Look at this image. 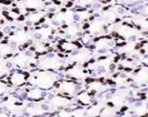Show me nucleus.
I'll use <instances>...</instances> for the list:
<instances>
[{
    "mask_svg": "<svg viewBox=\"0 0 148 117\" xmlns=\"http://www.w3.org/2000/svg\"><path fill=\"white\" fill-rule=\"evenodd\" d=\"M60 81V75L58 71L38 70L29 75L28 83L31 86L38 87L44 91H50Z\"/></svg>",
    "mask_w": 148,
    "mask_h": 117,
    "instance_id": "1",
    "label": "nucleus"
},
{
    "mask_svg": "<svg viewBox=\"0 0 148 117\" xmlns=\"http://www.w3.org/2000/svg\"><path fill=\"white\" fill-rule=\"evenodd\" d=\"M37 66L39 70L60 71L63 67V63L62 57L59 55H55L52 53H48L46 55L40 56L37 61Z\"/></svg>",
    "mask_w": 148,
    "mask_h": 117,
    "instance_id": "2",
    "label": "nucleus"
},
{
    "mask_svg": "<svg viewBox=\"0 0 148 117\" xmlns=\"http://www.w3.org/2000/svg\"><path fill=\"white\" fill-rule=\"evenodd\" d=\"M58 94H62L66 97H73L76 96L81 91L80 85L77 81L71 80V79H64V80H60L55 86Z\"/></svg>",
    "mask_w": 148,
    "mask_h": 117,
    "instance_id": "3",
    "label": "nucleus"
},
{
    "mask_svg": "<svg viewBox=\"0 0 148 117\" xmlns=\"http://www.w3.org/2000/svg\"><path fill=\"white\" fill-rule=\"evenodd\" d=\"M116 28L114 29V32L117 34L118 37L124 39H134L139 33V30L131 23H115Z\"/></svg>",
    "mask_w": 148,
    "mask_h": 117,
    "instance_id": "4",
    "label": "nucleus"
},
{
    "mask_svg": "<svg viewBox=\"0 0 148 117\" xmlns=\"http://www.w3.org/2000/svg\"><path fill=\"white\" fill-rule=\"evenodd\" d=\"M28 78H29V74L26 71L18 68V70H14L10 71L7 82L12 87L22 88L26 83H28Z\"/></svg>",
    "mask_w": 148,
    "mask_h": 117,
    "instance_id": "5",
    "label": "nucleus"
},
{
    "mask_svg": "<svg viewBox=\"0 0 148 117\" xmlns=\"http://www.w3.org/2000/svg\"><path fill=\"white\" fill-rule=\"evenodd\" d=\"M108 25L101 19L99 17L92 18L88 23V28L86 31L91 33L94 37H99L102 35H106Z\"/></svg>",
    "mask_w": 148,
    "mask_h": 117,
    "instance_id": "6",
    "label": "nucleus"
},
{
    "mask_svg": "<svg viewBox=\"0 0 148 117\" xmlns=\"http://www.w3.org/2000/svg\"><path fill=\"white\" fill-rule=\"evenodd\" d=\"M49 105L51 106V109L60 110L62 108H69L72 105V100L71 98L63 96L62 94H55L50 96Z\"/></svg>",
    "mask_w": 148,
    "mask_h": 117,
    "instance_id": "7",
    "label": "nucleus"
},
{
    "mask_svg": "<svg viewBox=\"0 0 148 117\" xmlns=\"http://www.w3.org/2000/svg\"><path fill=\"white\" fill-rule=\"evenodd\" d=\"M95 49L100 54H104L108 51H110V49L112 47L115 46V42L111 38L110 36L107 35H102L99 37H95L94 43H92Z\"/></svg>",
    "mask_w": 148,
    "mask_h": 117,
    "instance_id": "8",
    "label": "nucleus"
},
{
    "mask_svg": "<svg viewBox=\"0 0 148 117\" xmlns=\"http://www.w3.org/2000/svg\"><path fill=\"white\" fill-rule=\"evenodd\" d=\"M133 82L136 86L147 87L148 86V68L140 67L134 71Z\"/></svg>",
    "mask_w": 148,
    "mask_h": 117,
    "instance_id": "9",
    "label": "nucleus"
},
{
    "mask_svg": "<svg viewBox=\"0 0 148 117\" xmlns=\"http://www.w3.org/2000/svg\"><path fill=\"white\" fill-rule=\"evenodd\" d=\"M46 91L38 87L31 86L30 88H28V90H26V100H29V102L40 103L46 99Z\"/></svg>",
    "mask_w": 148,
    "mask_h": 117,
    "instance_id": "10",
    "label": "nucleus"
},
{
    "mask_svg": "<svg viewBox=\"0 0 148 117\" xmlns=\"http://www.w3.org/2000/svg\"><path fill=\"white\" fill-rule=\"evenodd\" d=\"M58 48L62 54H73L74 52H76L82 47L78 42L71 40H60L58 45Z\"/></svg>",
    "mask_w": 148,
    "mask_h": 117,
    "instance_id": "11",
    "label": "nucleus"
},
{
    "mask_svg": "<svg viewBox=\"0 0 148 117\" xmlns=\"http://www.w3.org/2000/svg\"><path fill=\"white\" fill-rule=\"evenodd\" d=\"M85 70H84L81 65L74 63L73 65H71L66 70V72H67L66 76L68 77V79H71V80H74V81H78L85 77V74H86Z\"/></svg>",
    "mask_w": 148,
    "mask_h": 117,
    "instance_id": "12",
    "label": "nucleus"
},
{
    "mask_svg": "<svg viewBox=\"0 0 148 117\" xmlns=\"http://www.w3.org/2000/svg\"><path fill=\"white\" fill-rule=\"evenodd\" d=\"M94 99L95 97L92 95H91L88 90H84L81 91L76 95V100L81 106H89L94 103Z\"/></svg>",
    "mask_w": 148,
    "mask_h": 117,
    "instance_id": "13",
    "label": "nucleus"
},
{
    "mask_svg": "<svg viewBox=\"0 0 148 117\" xmlns=\"http://www.w3.org/2000/svg\"><path fill=\"white\" fill-rule=\"evenodd\" d=\"M44 5V0H23V7L27 12L40 11Z\"/></svg>",
    "mask_w": 148,
    "mask_h": 117,
    "instance_id": "14",
    "label": "nucleus"
},
{
    "mask_svg": "<svg viewBox=\"0 0 148 117\" xmlns=\"http://www.w3.org/2000/svg\"><path fill=\"white\" fill-rule=\"evenodd\" d=\"M45 20V16L40 11H35V12H28L27 18H26V25H39V23H43Z\"/></svg>",
    "mask_w": 148,
    "mask_h": 117,
    "instance_id": "15",
    "label": "nucleus"
},
{
    "mask_svg": "<svg viewBox=\"0 0 148 117\" xmlns=\"http://www.w3.org/2000/svg\"><path fill=\"white\" fill-rule=\"evenodd\" d=\"M64 32L68 38H77L79 36H82L81 28L77 23H70V25H67Z\"/></svg>",
    "mask_w": 148,
    "mask_h": 117,
    "instance_id": "16",
    "label": "nucleus"
},
{
    "mask_svg": "<svg viewBox=\"0 0 148 117\" xmlns=\"http://www.w3.org/2000/svg\"><path fill=\"white\" fill-rule=\"evenodd\" d=\"M102 107L99 103H92V105L87 106L86 109V117H99L101 115Z\"/></svg>",
    "mask_w": 148,
    "mask_h": 117,
    "instance_id": "17",
    "label": "nucleus"
},
{
    "mask_svg": "<svg viewBox=\"0 0 148 117\" xmlns=\"http://www.w3.org/2000/svg\"><path fill=\"white\" fill-rule=\"evenodd\" d=\"M75 1L80 9H91L95 8L99 3L97 0H75Z\"/></svg>",
    "mask_w": 148,
    "mask_h": 117,
    "instance_id": "18",
    "label": "nucleus"
},
{
    "mask_svg": "<svg viewBox=\"0 0 148 117\" xmlns=\"http://www.w3.org/2000/svg\"><path fill=\"white\" fill-rule=\"evenodd\" d=\"M134 13L138 14L140 16H143L145 18H148V2H143V3L139 4L138 6L134 7Z\"/></svg>",
    "mask_w": 148,
    "mask_h": 117,
    "instance_id": "19",
    "label": "nucleus"
},
{
    "mask_svg": "<svg viewBox=\"0 0 148 117\" xmlns=\"http://www.w3.org/2000/svg\"><path fill=\"white\" fill-rule=\"evenodd\" d=\"M10 66H11V63H6V62H4V61L0 60V79H3L4 77L9 75Z\"/></svg>",
    "mask_w": 148,
    "mask_h": 117,
    "instance_id": "20",
    "label": "nucleus"
},
{
    "mask_svg": "<svg viewBox=\"0 0 148 117\" xmlns=\"http://www.w3.org/2000/svg\"><path fill=\"white\" fill-rule=\"evenodd\" d=\"M121 4H123L124 6L126 7H136L138 6L139 4L145 2V0H119Z\"/></svg>",
    "mask_w": 148,
    "mask_h": 117,
    "instance_id": "21",
    "label": "nucleus"
},
{
    "mask_svg": "<svg viewBox=\"0 0 148 117\" xmlns=\"http://www.w3.org/2000/svg\"><path fill=\"white\" fill-rule=\"evenodd\" d=\"M57 117H73V114L69 108H62L58 110Z\"/></svg>",
    "mask_w": 148,
    "mask_h": 117,
    "instance_id": "22",
    "label": "nucleus"
},
{
    "mask_svg": "<svg viewBox=\"0 0 148 117\" xmlns=\"http://www.w3.org/2000/svg\"><path fill=\"white\" fill-rule=\"evenodd\" d=\"M9 83L5 82L3 79H0V97L4 96L8 91V88H9Z\"/></svg>",
    "mask_w": 148,
    "mask_h": 117,
    "instance_id": "23",
    "label": "nucleus"
},
{
    "mask_svg": "<svg viewBox=\"0 0 148 117\" xmlns=\"http://www.w3.org/2000/svg\"><path fill=\"white\" fill-rule=\"evenodd\" d=\"M55 3H57L58 5H63L65 7H70L72 6L73 2L75 0H54Z\"/></svg>",
    "mask_w": 148,
    "mask_h": 117,
    "instance_id": "24",
    "label": "nucleus"
},
{
    "mask_svg": "<svg viewBox=\"0 0 148 117\" xmlns=\"http://www.w3.org/2000/svg\"><path fill=\"white\" fill-rule=\"evenodd\" d=\"M5 22H6V19H5L4 17H1V16H0V28L5 25Z\"/></svg>",
    "mask_w": 148,
    "mask_h": 117,
    "instance_id": "25",
    "label": "nucleus"
},
{
    "mask_svg": "<svg viewBox=\"0 0 148 117\" xmlns=\"http://www.w3.org/2000/svg\"><path fill=\"white\" fill-rule=\"evenodd\" d=\"M0 117H9V115L5 112V110L0 109Z\"/></svg>",
    "mask_w": 148,
    "mask_h": 117,
    "instance_id": "26",
    "label": "nucleus"
},
{
    "mask_svg": "<svg viewBox=\"0 0 148 117\" xmlns=\"http://www.w3.org/2000/svg\"><path fill=\"white\" fill-rule=\"evenodd\" d=\"M99 3H109L111 0H97Z\"/></svg>",
    "mask_w": 148,
    "mask_h": 117,
    "instance_id": "27",
    "label": "nucleus"
},
{
    "mask_svg": "<svg viewBox=\"0 0 148 117\" xmlns=\"http://www.w3.org/2000/svg\"><path fill=\"white\" fill-rule=\"evenodd\" d=\"M112 117H116V116H112Z\"/></svg>",
    "mask_w": 148,
    "mask_h": 117,
    "instance_id": "28",
    "label": "nucleus"
}]
</instances>
